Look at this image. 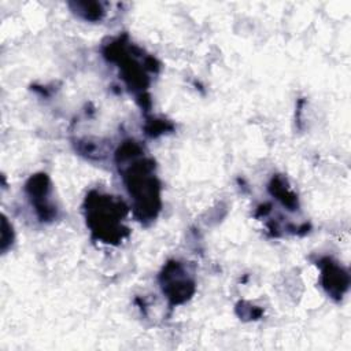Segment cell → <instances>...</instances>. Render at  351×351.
<instances>
[{
  "mask_svg": "<svg viewBox=\"0 0 351 351\" xmlns=\"http://www.w3.org/2000/svg\"><path fill=\"white\" fill-rule=\"evenodd\" d=\"M270 192L273 195L277 196V199L284 204L287 206L289 210H296V206H298V199H296V195L285 185L284 180L280 178V177H276L273 178L271 184H270Z\"/></svg>",
  "mask_w": 351,
  "mask_h": 351,
  "instance_id": "6",
  "label": "cell"
},
{
  "mask_svg": "<svg viewBox=\"0 0 351 351\" xmlns=\"http://www.w3.org/2000/svg\"><path fill=\"white\" fill-rule=\"evenodd\" d=\"M85 213L86 225L97 240L114 244L129 234V229L122 223L128 207L121 199L93 191L86 196Z\"/></svg>",
  "mask_w": 351,
  "mask_h": 351,
  "instance_id": "2",
  "label": "cell"
},
{
  "mask_svg": "<svg viewBox=\"0 0 351 351\" xmlns=\"http://www.w3.org/2000/svg\"><path fill=\"white\" fill-rule=\"evenodd\" d=\"M160 287L171 304L186 302L195 292V281L180 262H169L160 273Z\"/></svg>",
  "mask_w": 351,
  "mask_h": 351,
  "instance_id": "3",
  "label": "cell"
},
{
  "mask_svg": "<svg viewBox=\"0 0 351 351\" xmlns=\"http://www.w3.org/2000/svg\"><path fill=\"white\" fill-rule=\"evenodd\" d=\"M26 192L41 221H51L56 217V208L51 202V184L47 174H34L26 184Z\"/></svg>",
  "mask_w": 351,
  "mask_h": 351,
  "instance_id": "4",
  "label": "cell"
},
{
  "mask_svg": "<svg viewBox=\"0 0 351 351\" xmlns=\"http://www.w3.org/2000/svg\"><path fill=\"white\" fill-rule=\"evenodd\" d=\"M77 10H78L77 11L78 14H82V16L89 21L100 19L101 15L104 14L100 4L97 3H77Z\"/></svg>",
  "mask_w": 351,
  "mask_h": 351,
  "instance_id": "7",
  "label": "cell"
},
{
  "mask_svg": "<svg viewBox=\"0 0 351 351\" xmlns=\"http://www.w3.org/2000/svg\"><path fill=\"white\" fill-rule=\"evenodd\" d=\"M321 282L330 298L341 299L348 289V274L330 258H324L319 262Z\"/></svg>",
  "mask_w": 351,
  "mask_h": 351,
  "instance_id": "5",
  "label": "cell"
},
{
  "mask_svg": "<svg viewBox=\"0 0 351 351\" xmlns=\"http://www.w3.org/2000/svg\"><path fill=\"white\" fill-rule=\"evenodd\" d=\"M115 160L130 196L134 217L141 222L154 221L160 210V184L154 171V160L133 140L119 145Z\"/></svg>",
  "mask_w": 351,
  "mask_h": 351,
  "instance_id": "1",
  "label": "cell"
}]
</instances>
